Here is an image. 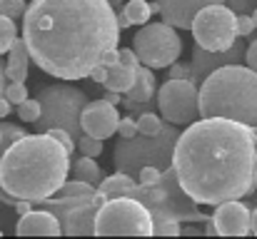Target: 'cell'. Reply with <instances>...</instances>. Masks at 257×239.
<instances>
[{
	"instance_id": "6",
	"label": "cell",
	"mask_w": 257,
	"mask_h": 239,
	"mask_svg": "<svg viewBox=\"0 0 257 239\" xmlns=\"http://www.w3.org/2000/svg\"><path fill=\"white\" fill-rule=\"evenodd\" d=\"M40 105L43 112L35 122L38 132H48L50 127H63L68 130L73 137L83 135V125H80V115L85 110V105L90 102L83 90H78L75 85H45L40 87Z\"/></svg>"
},
{
	"instance_id": "37",
	"label": "cell",
	"mask_w": 257,
	"mask_h": 239,
	"mask_svg": "<svg viewBox=\"0 0 257 239\" xmlns=\"http://www.w3.org/2000/svg\"><path fill=\"white\" fill-rule=\"evenodd\" d=\"M120 63L122 65H130V68H138L140 65V58H138V53L133 48H122L120 50Z\"/></svg>"
},
{
	"instance_id": "47",
	"label": "cell",
	"mask_w": 257,
	"mask_h": 239,
	"mask_svg": "<svg viewBox=\"0 0 257 239\" xmlns=\"http://www.w3.org/2000/svg\"><path fill=\"white\" fill-rule=\"evenodd\" d=\"M120 3H122V0H110V5H112V8H120Z\"/></svg>"
},
{
	"instance_id": "24",
	"label": "cell",
	"mask_w": 257,
	"mask_h": 239,
	"mask_svg": "<svg viewBox=\"0 0 257 239\" xmlns=\"http://www.w3.org/2000/svg\"><path fill=\"white\" fill-rule=\"evenodd\" d=\"M40 112H43V105H40V100H23L20 105H18V117L23 120V122H38V117H40Z\"/></svg>"
},
{
	"instance_id": "20",
	"label": "cell",
	"mask_w": 257,
	"mask_h": 239,
	"mask_svg": "<svg viewBox=\"0 0 257 239\" xmlns=\"http://www.w3.org/2000/svg\"><path fill=\"white\" fill-rule=\"evenodd\" d=\"M105 90H117V92H127L133 85H135V68H130V65H122V63H117V65H112L110 70H107V78H105Z\"/></svg>"
},
{
	"instance_id": "12",
	"label": "cell",
	"mask_w": 257,
	"mask_h": 239,
	"mask_svg": "<svg viewBox=\"0 0 257 239\" xmlns=\"http://www.w3.org/2000/svg\"><path fill=\"white\" fill-rule=\"evenodd\" d=\"M212 222L222 237H245L252 232V212L240 199H227L215 207Z\"/></svg>"
},
{
	"instance_id": "14",
	"label": "cell",
	"mask_w": 257,
	"mask_h": 239,
	"mask_svg": "<svg viewBox=\"0 0 257 239\" xmlns=\"http://www.w3.org/2000/svg\"><path fill=\"white\" fill-rule=\"evenodd\" d=\"M242 55H245V48H242L240 40H237L232 48H227V50H205V48L195 45V50H192V73H195V82H197V80L202 82L212 70H217V68H222V65L240 63Z\"/></svg>"
},
{
	"instance_id": "16",
	"label": "cell",
	"mask_w": 257,
	"mask_h": 239,
	"mask_svg": "<svg viewBox=\"0 0 257 239\" xmlns=\"http://www.w3.org/2000/svg\"><path fill=\"white\" fill-rule=\"evenodd\" d=\"M15 234L20 237H30V234H45V237H55V234H63V227H60V219L50 212V209H38V212H28L18 219L15 224Z\"/></svg>"
},
{
	"instance_id": "22",
	"label": "cell",
	"mask_w": 257,
	"mask_h": 239,
	"mask_svg": "<svg viewBox=\"0 0 257 239\" xmlns=\"http://www.w3.org/2000/svg\"><path fill=\"white\" fill-rule=\"evenodd\" d=\"M122 13L127 15V20L133 25H145L150 20V15H153V8L145 0H127L125 8H122Z\"/></svg>"
},
{
	"instance_id": "30",
	"label": "cell",
	"mask_w": 257,
	"mask_h": 239,
	"mask_svg": "<svg viewBox=\"0 0 257 239\" xmlns=\"http://www.w3.org/2000/svg\"><path fill=\"white\" fill-rule=\"evenodd\" d=\"M25 0H0V13L8 15V18H23L25 15Z\"/></svg>"
},
{
	"instance_id": "48",
	"label": "cell",
	"mask_w": 257,
	"mask_h": 239,
	"mask_svg": "<svg viewBox=\"0 0 257 239\" xmlns=\"http://www.w3.org/2000/svg\"><path fill=\"white\" fill-rule=\"evenodd\" d=\"M252 20H255V28H257V8L252 10Z\"/></svg>"
},
{
	"instance_id": "26",
	"label": "cell",
	"mask_w": 257,
	"mask_h": 239,
	"mask_svg": "<svg viewBox=\"0 0 257 239\" xmlns=\"http://www.w3.org/2000/svg\"><path fill=\"white\" fill-rule=\"evenodd\" d=\"M102 142H105V140H97V137L83 132V135L78 137V150H80L83 155H87V157H97V155H102Z\"/></svg>"
},
{
	"instance_id": "4",
	"label": "cell",
	"mask_w": 257,
	"mask_h": 239,
	"mask_svg": "<svg viewBox=\"0 0 257 239\" xmlns=\"http://www.w3.org/2000/svg\"><path fill=\"white\" fill-rule=\"evenodd\" d=\"M200 115L257 127V73L240 63L212 70L200 82Z\"/></svg>"
},
{
	"instance_id": "43",
	"label": "cell",
	"mask_w": 257,
	"mask_h": 239,
	"mask_svg": "<svg viewBox=\"0 0 257 239\" xmlns=\"http://www.w3.org/2000/svg\"><path fill=\"white\" fill-rule=\"evenodd\" d=\"M117 25H120V30H125V28H130V25H133V23L127 20V15H125L122 10L117 13Z\"/></svg>"
},
{
	"instance_id": "35",
	"label": "cell",
	"mask_w": 257,
	"mask_h": 239,
	"mask_svg": "<svg viewBox=\"0 0 257 239\" xmlns=\"http://www.w3.org/2000/svg\"><path fill=\"white\" fill-rule=\"evenodd\" d=\"M117 135L120 137H135V135H140L138 132V120H130V117H122L120 122H117Z\"/></svg>"
},
{
	"instance_id": "40",
	"label": "cell",
	"mask_w": 257,
	"mask_h": 239,
	"mask_svg": "<svg viewBox=\"0 0 257 239\" xmlns=\"http://www.w3.org/2000/svg\"><path fill=\"white\" fill-rule=\"evenodd\" d=\"M245 60H247V65L257 73V40H252V45L245 50Z\"/></svg>"
},
{
	"instance_id": "17",
	"label": "cell",
	"mask_w": 257,
	"mask_h": 239,
	"mask_svg": "<svg viewBox=\"0 0 257 239\" xmlns=\"http://www.w3.org/2000/svg\"><path fill=\"white\" fill-rule=\"evenodd\" d=\"M155 92H158V82H155V75H153V68L140 63L135 68V85L125 92L127 105H148Z\"/></svg>"
},
{
	"instance_id": "15",
	"label": "cell",
	"mask_w": 257,
	"mask_h": 239,
	"mask_svg": "<svg viewBox=\"0 0 257 239\" xmlns=\"http://www.w3.org/2000/svg\"><path fill=\"white\" fill-rule=\"evenodd\" d=\"M160 3V15L165 23H170L180 30H190L195 15L215 3H225V0H158Z\"/></svg>"
},
{
	"instance_id": "5",
	"label": "cell",
	"mask_w": 257,
	"mask_h": 239,
	"mask_svg": "<svg viewBox=\"0 0 257 239\" xmlns=\"http://www.w3.org/2000/svg\"><path fill=\"white\" fill-rule=\"evenodd\" d=\"M180 137L177 125H165L158 135H135V137H120L115 145V167L127 174H138L140 167L155 164L160 169H168L172 164L175 142Z\"/></svg>"
},
{
	"instance_id": "38",
	"label": "cell",
	"mask_w": 257,
	"mask_h": 239,
	"mask_svg": "<svg viewBox=\"0 0 257 239\" xmlns=\"http://www.w3.org/2000/svg\"><path fill=\"white\" fill-rule=\"evenodd\" d=\"M107 70H110V68H105V65L100 63V65H95V68L90 70V75H87V78L92 80V82H97V85H102L105 78H107Z\"/></svg>"
},
{
	"instance_id": "7",
	"label": "cell",
	"mask_w": 257,
	"mask_h": 239,
	"mask_svg": "<svg viewBox=\"0 0 257 239\" xmlns=\"http://www.w3.org/2000/svg\"><path fill=\"white\" fill-rule=\"evenodd\" d=\"M95 234H135L153 237L155 219L153 212L130 194L107 197L95 217Z\"/></svg>"
},
{
	"instance_id": "11",
	"label": "cell",
	"mask_w": 257,
	"mask_h": 239,
	"mask_svg": "<svg viewBox=\"0 0 257 239\" xmlns=\"http://www.w3.org/2000/svg\"><path fill=\"white\" fill-rule=\"evenodd\" d=\"M117 122H120V115L115 110L112 102H107L105 97L102 100H92L87 102L83 115H80V125H83V132L97 137V140H107L117 132Z\"/></svg>"
},
{
	"instance_id": "32",
	"label": "cell",
	"mask_w": 257,
	"mask_h": 239,
	"mask_svg": "<svg viewBox=\"0 0 257 239\" xmlns=\"http://www.w3.org/2000/svg\"><path fill=\"white\" fill-rule=\"evenodd\" d=\"M255 30L257 28L252 15H237V38H250Z\"/></svg>"
},
{
	"instance_id": "36",
	"label": "cell",
	"mask_w": 257,
	"mask_h": 239,
	"mask_svg": "<svg viewBox=\"0 0 257 239\" xmlns=\"http://www.w3.org/2000/svg\"><path fill=\"white\" fill-rule=\"evenodd\" d=\"M170 78H177V80H192V82H195L192 63H190V65H182V63H172V65H170Z\"/></svg>"
},
{
	"instance_id": "33",
	"label": "cell",
	"mask_w": 257,
	"mask_h": 239,
	"mask_svg": "<svg viewBox=\"0 0 257 239\" xmlns=\"http://www.w3.org/2000/svg\"><path fill=\"white\" fill-rule=\"evenodd\" d=\"M155 234H168V237L182 234V222H177V219H168V222H160V224H155Z\"/></svg>"
},
{
	"instance_id": "28",
	"label": "cell",
	"mask_w": 257,
	"mask_h": 239,
	"mask_svg": "<svg viewBox=\"0 0 257 239\" xmlns=\"http://www.w3.org/2000/svg\"><path fill=\"white\" fill-rule=\"evenodd\" d=\"M163 174H165V169H160L155 164H145V167H140V172L135 177L140 184H158V182H163Z\"/></svg>"
},
{
	"instance_id": "3",
	"label": "cell",
	"mask_w": 257,
	"mask_h": 239,
	"mask_svg": "<svg viewBox=\"0 0 257 239\" xmlns=\"http://www.w3.org/2000/svg\"><path fill=\"white\" fill-rule=\"evenodd\" d=\"M70 152L48 132L23 135L0 157V187L15 199L43 202L68 179Z\"/></svg>"
},
{
	"instance_id": "25",
	"label": "cell",
	"mask_w": 257,
	"mask_h": 239,
	"mask_svg": "<svg viewBox=\"0 0 257 239\" xmlns=\"http://www.w3.org/2000/svg\"><path fill=\"white\" fill-rule=\"evenodd\" d=\"M163 127H165L163 120H160L158 115H153V112H143V115L138 117V132H140V135H158Z\"/></svg>"
},
{
	"instance_id": "39",
	"label": "cell",
	"mask_w": 257,
	"mask_h": 239,
	"mask_svg": "<svg viewBox=\"0 0 257 239\" xmlns=\"http://www.w3.org/2000/svg\"><path fill=\"white\" fill-rule=\"evenodd\" d=\"M105 68H112V65H117L120 63V50L117 48H112V50H107L105 55H102V60H100Z\"/></svg>"
},
{
	"instance_id": "1",
	"label": "cell",
	"mask_w": 257,
	"mask_h": 239,
	"mask_svg": "<svg viewBox=\"0 0 257 239\" xmlns=\"http://www.w3.org/2000/svg\"><path fill=\"white\" fill-rule=\"evenodd\" d=\"M30 60L58 80H83L120 43L110 0H33L23 15Z\"/></svg>"
},
{
	"instance_id": "46",
	"label": "cell",
	"mask_w": 257,
	"mask_h": 239,
	"mask_svg": "<svg viewBox=\"0 0 257 239\" xmlns=\"http://www.w3.org/2000/svg\"><path fill=\"white\" fill-rule=\"evenodd\" d=\"M252 234H257V209L252 212Z\"/></svg>"
},
{
	"instance_id": "34",
	"label": "cell",
	"mask_w": 257,
	"mask_h": 239,
	"mask_svg": "<svg viewBox=\"0 0 257 239\" xmlns=\"http://www.w3.org/2000/svg\"><path fill=\"white\" fill-rule=\"evenodd\" d=\"M257 0H225V5L227 8H232L237 15H252V10H255Z\"/></svg>"
},
{
	"instance_id": "21",
	"label": "cell",
	"mask_w": 257,
	"mask_h": 239,
	"mask_svg": "<svg viewBox=\"0 0 257 239\" xmlns=\"http://www.w3.org/2000/svg\"><path fill=\"white\" fill-rule=\"evenodd\" d=\"M70 169H73V174H75V179H83V182H90V184H100L105 177H102V169L97 167V162L95 157H87L83 155L80 159H75L73 164H70Z\"/></svg>"
},
{
	"instance_id": "19",
	"label": "cell",
	"mask_w": 257,
	"mask_h": 239,
	"mask_svg": "<svg viewBox=\"0 0 257 239\" xmlns=\"http://www.w3.org/2000/svg\"><path fill=\"white\" fill-rule=\"evenodd\" d=\"M135 184H138V177H133V174L117 169V174L105 177V179L97 184V189H100L105 197H117V194H127Z\"/></svg>"
},
{
	"instance_id": "13",
	"label": "cell",
	"mask_w": 257,
	"mask_h": 239,
	"mask_svg": "<svg viewBox=\"0 0 257 239\" xmlns=\"http://www.w3.org/2000/svg\"><path fill=\"white\" fill-rule=\"evenodd\" d=\"M102 202H85L70 207H48L63 227V234H95V217Z\"/></svg>"
},
{
	"instance_id": "44",
	"label": "cell",
	"mask_w": 257,
	"mask_h": 239,
	"mask_svg": "<svg viewBox=\"0 0 257 239\" xmlns=\"http://www.w3.org/2000/svg\"><path fill=\"white\" fill-rule=\"evenodd\" d=\"M205 234H217V227H215L212 217H210V219H205Z\"/></svg>"
},
{
	"instance_id": "8",
	"label": "cell",
	"mask_w": 257,
	"mask_h": 239,
	"mask_svg": "<svg viewBox=\"0 0 257 239\" xmlns=\"http://www.w3.org/2000/svg\"><path fill=\"white\" fill-rule=\"evenodd\" d=\"M133 50L138 53L140 63L160 70V68H170L172 63H177L180 53H182V40L170 23H145V28H140L133 38Z\"/></svg>"
},
{
	"instance_id": "27",
	"label": "cell",
	"mask_w": 257,
	"mask_h": 239,
	"mask_svg": "<svg viewBox=\"0 0 257 239\" xmlns=\"http://www.w3.org/2000/svg\"><path fill=\"white\" fill-rule=\"evenodd\" d=\"M0 132H3V140H0V152H5L15 140H20L23 135H28L25 130H20L18 125H10V122H5L3 127H0Z\"/></svg>"
},
{
	"instance_id": "41",
	"label": "cell",
	"mask_w": 257,
	"mask_h": 239,
	"mask_svg": "<svg viewBox=\"0 0 257 239\" xmlns=\"http://www.w3.org/2000/svg\"><path fill=\"white\" fill-rule=\"evenodd\" d=\"M10 105H13V102H10V100H8V97L3 95V97H0V120L10 115Z\"/></svg>"
},
{
	"instance_id": "29",
	"label": "cell",
	"mask_w": 257,
	"mask_h": 239,
	"mask_svg": "<svg viewBox=\"0 0 257 239\" xmlns=\"http://www.w3.org/2000/svg\"><path fill=\"white\" fill-rule=\"evenodd\" d=\"M5 97H8L13 105H20L23 100H28V87H25V82H8V85H5Z\"/></svg>"
},
{
	"instance_id": "42",
	"label": "cell",
	"mask_w": 257,
	"mask_h": 239,
	"mask_svg": "<svg viewBox=\"0 0 257 239\" xmlns=\"http://www.w3.org/2000/svg\"><path fill=\"white\" fill-rule=\"evenodd\" d=\"M102 97H105V100H107V102H112V105H117V102H120V100H122V95H120V92H117V90H107V92H105V95H102Z\"/></svg>"
},
{
	"instance_id": "18",
	"label": "cell",
	"mask_w": 257,
	"mask_h": 239,
	"mask_svg": "<svg viewBox=\"0 0 257 239\" xmlns=\"http://www.w3.org/2000/svg\"><path fill=\"white\" fill-rule=\"evenodd\" d=\"M28 65H30V53L23 38H15L13 48L8 50V65H5V78L8 82H25L28 80Z\"/></svg>"
},
{
	"instance_id": "49",
	"label": "cell",
	"mask_w": 257,
	"mask_h": 239,
	"mask_svg": "<svg viewBox=\"0 0 257 239\" xmlns=\"http://www.w3.org/2000/svg\"><path fill=\"white\" fill-rule=\"evenodd\" d=\"M0 140H3V132H0Z\"/></svg>"
},
{
	"instance_id": "45",
	"label": "cell",
	"mask_w": 257,
	"mask_h": 239,
	"mask_svg": "<svg viewBox=\"0 0 257 239\" xmlns=\"http://www.w3.org/2000/svg\"><path fill=\"white\" fill-rule=\"evenodd\" d=\"M5 82H8V78H5V68L0 65V97L5 95Z\"/></svg>"
},
{
	"instance_id": "2",
	"label": "cell",
	"mask_w": 257,
	"mask_h": 239,
	"mask_svg": "<svg viewBox=\"0 0 257 239\" xmlns=\"http://www.w3.org/2000/svg\"><path fill=\"white\" fill-rule=\"evenodd\" d=\"M172 169L197 204L217 207L252 194L257 189L255 127L227 117L195 120L175 142Z\"/></svg>"
},
{
	"instance_id": "31",
	"label": "cell",
	"mask_w": 257,
	"mask_h": 239,
	"mask_svg": "<svg viewBox=\"0 0 257 239\" xmlns=\"http://www.w3.org/2000/svg\"><path fill=\"white\" fill-rule=\"evenodd\" d=\"M48 135H50V137H55V140H58V142H60L70 155L75 152V147H78V145H75V137H73L68 130H63V127H50V130H48Z\"/></svg>"
},
{
	"instance_id": "9",
	"label": "cell",
	"mask_w": 257,
	"mask_h": 239,
	"mask_svg": "<svg viewBox=\"0 0 257 239\" xmlns=\"http://www.w3.org/2000/svg\"><path fill=\"white\" fill-rule=\"evenodd\" d=\"M195 45L205 50H227L237 43V13L225 3L202 8L192 20Z\"/></svg>"
},
{
	"instance_id": "23",
	"label": "cell",
	"mask_w": 257,
	"mask_h": 239,
	"mask_svg": "<svg viewBox=\"0 0 257 239\" xmlns=\"http://www.w3.org/2000/svg\"><path fill=\"white\" fill-rule=\"evenodd\" d=\"M15 38H18V28H15V20L0 13V55H3V53H8V50L13 48Z\"/></svg>"
},
{
	"instance_id": "10",
	"label": "cell",
	"mask_w": 257,
	"mask_h": 239,
	"mask_svg": "<svg viewBox=\"0 0 257 239\" xmlns=\"http://www.w3.org/2000/svg\"><path fill=\"white\" fill-rule=\"evenodd\" d=\"M158 107L168 122L177 127H187L202 117L200 115V87L192 80L170 78L158 90Z\"/></svg>"
}]
</instances>
